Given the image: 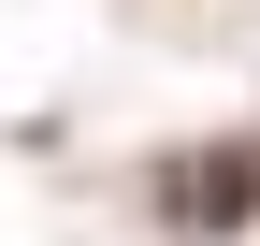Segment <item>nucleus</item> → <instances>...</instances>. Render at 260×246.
Wrapping results in <instances>:
<instances>
[{
  "mask_svg": "<svg viewBox=\"0 0 260 246\" xmlns=\"http://www.w3.org/2000/svg\"><path fill=\"white\" fill-rule=\"evenodd\" d=\"M174 218H188V232H246V218H260V131L188 145V160H174Z\"/></svg>",
  "mask_w": 260,
  "mask_h": 246,
  "instance_id": "1",
  "label": "nucleus"
}]
</instances>
